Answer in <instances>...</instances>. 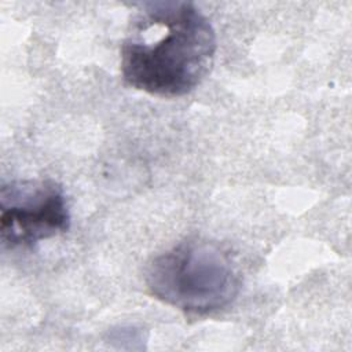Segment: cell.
<instances>
[{
    "label": "cell",
    "mask_w": 352,
    "mask_h": 352,
    "mask_svg": "<svg viewBox=\"0 0 352 352\" xmlns=\"http://www.w3.org/2000/svg\"><path fill=\"white\" fill-rule=\"evenodd\" d=\"M216 33L191 1L140 4L121 45V74L139 91L179 98L194 91L212 69Z\"/></svg>",
    "instance_id": "obj_1"
},
{
    "label": "cell",
    "mask_w": 352,
    "mask_h": 352,
    "mask_svg": "<svg viewBox=\"0 0 352 352\" xmlns=\"http://www.w3.org/2000/svg\"><path fill=\"white\" fill-rule=\"evenodd\" d=\"M148 292L190 315H209L230 305L241 276L230 253L219 243L188 238L151 260L146 270Z\"/></svg>",
    "instance_id": "obj_2"
},
{
    "label": "cell",
    "mask_w": 352,
    "mask_h": 352,
    "mask_svg": "<svg viewBox=\"0 0 352 352\" xmlns=\"http://www.w3.org/2000/svg\"><path fill=\"white\" fill-rule=\"evenodd\" d=\"M63 187L51 179L18 180L1 186L0 235L3 246L32 248L70 228Z\"/></svg>",
    "instance_id": "obj_3"
}]
</instances>
